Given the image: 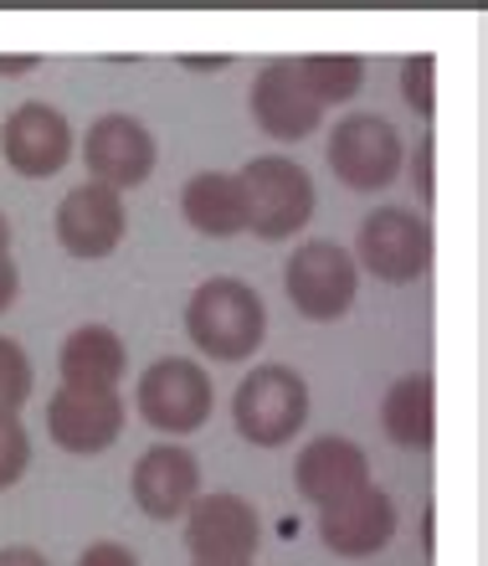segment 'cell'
I'll list each match as a JSON object with an SVG mask.
<instances>
[{
  "label": "cell",
  "instance_id": "cell-1",
  "mask_svg": "<svg viewBox=\"0 0 488 566\" xmlns=\"http://www.w3.org/2000/svg\"><path fill=\"white\" fill-rule=\"evenodd\" d=\"M185 335L211 360H247L267 340V304L242 279H206L185 298Z\"/></svg>",
  "mask_w": 488,
  "mask_h": 566
},
{
  "label": "cell",
  "instance_id": "cell-2",
  "mask_svg": "<svg viewBox=\"0 0 488 566\" xmlns=\"http://www.w3.org/2000/svg\"><path fill=\"white\" fill-rule=\"evenodd\" d=\"M232 422L252 448H283L294 443L298 428L309 422V381L283 366V360H263L257 371L237 381L232 397Z\"/></svg>",
  "mask_w": 488,
  "mask_h": 566
},
{
  "label": "cell",
  "instance_id": "cell-3",
  "mask_svg": "<svg viewBox=\"0 0 488 566\" xmlns=\"http://www.w3.org/2000/svg\"><path fill=\"white\" fill-rule=\"evenodd\" d=\"M247 196V232L263 242L298 238L314 217V180L288 155H257L237 170Z\"/></svg>",
  "mask_w": 488,
  "mask_h": 566
},
{
  "label": "cell",
  "instance_id": "cell-4",
  "mask_svg": "<svg viewBox=\"0 0 488 566\" xmlns=\"http://www.w3.org/2000/svg\"><path fill=\"white\" fill-rule=\"evenodd\" d=\"M211 407H216V387H211L201 360L165 356L155 366H145L139 381H134V412L165 438L201 432L211 422Z\"/></svg>",
  "mask_w": 488,
  "mask_h": 566
},
{
  "label": "cell",
  "instance_id": "cell-5",
  "mask_svg": "<svg viewBox=\"0 0 488 566\" xmlns=\"http://www.w3.org/2000/svg\"><path fill=\"white\" fill-rule=\"evenodd\" d=\"M283 289H288V304H294L304 319L314 325H329V319H340L360 294V269L350 248L329 238H309L298 242L288 263H283Z\"/></svg>",
  "mask_w": 488,
  "mask_h": 566
},
{
  "label": "cell",
  "instance_id": "cell-6",
  "mask_svg": "<svg viewBox=\"0 0 488 566\" xmlns=\"http://www.w3.org/2000/svg\"><path fill=\"white\" fill-rule=\"evenodd\" d=\"M432 253H437V238H432V222L416 217L412 207H375L360 222L356 238V269L375 273L381 283H416L432 269Z\"/></svg>",
  "mask_w": 488,
  "mask_h": 566
},
{
  "label": "cell",
  "instance_id": "cell-7",
  "mask_svg": "<svg viewBox=\"0 0 488 566\" xmlns=\"http://www.w3.org/2000/svg\"><path fill=\"white\" fill-rule=\"evenodd\" d=\"M329 170L344 191H385L391 180L401 176V160H406V145H401L396 124L381 119V114H344L329 135Z\"/></svg>",
  "mask_w": 488,
  "mask_h": 566
},
{
  "label": "cell",
  "instance_id": "cell-8",
  "mask_svg": "<svg viewBox=\"0 0 488 566\" xmlns=\"http://www.w3.org/2000/svg\"><path fill=\"white\" fill-rule=\"evenodd\" d=\"M83 165H88V180L108 186V191H129L139 180H149L155 170V135H149L145 124L134 119V114H98L88 124V135H83Z\"/></svg>",
  "mask_w": 488,
  "mask_h": 566
},
{
  "label": "cell",
  "instance_id": "cell-9",
  "mask_svg": "<svg viewBox=\"0 0 488 566\" xmlns=\"http://www.w3.org/2000/svg\"><path fill=\"white\" fill-rule=\"evenodd\" d=\"M0 155H6L15 176L26 180L57 176L62 165L73 160V124H67L62 108L31 98V104L11 108V119L0 124Z\"/></svg>",
  "mask_w": 488,
  "mask_h": 566
},
{
  "label": "cell",
  "instance_id": "cell-10",
  "mask_svg": "<svg viewBox=\"0 0 488 566\" xmlns=\"http://www.w3.org/2000/svg\"><path fill=\"white\" fill-rule=\"evenodd\" d=\"M52 227H57V242L67 253L93 263V258H108L124 242V232H129V207H124L119 191H108L98 180H83V186H73V191L57 201Z\"/></svg>",
  "mask_w": 488,
  "mask_h": 566
},
{
  "label": "cell",
  "instance_id": "cell-11",
  "mask_svg": "<svg viewBox=\"0 0 488 566\" xmlns=\"http://www.w3.org/2000/svg\"><path fill=\"white\" fill-rule=\"evenodd\" d=\"M180 521L195 562H252L263 541V521L242 494H201Z\"/></svg>",
  "mask_w": 488,
  "mask_h": 566
},
{
  "label": "cell",
  "instance_id": "cell-12",
  "mask_svg": "<svg viewBox=\"0 0 488 566\" xmlns=\"http://www.w3.org/2000/svg\"><path fill=\"white\" fill-rule=\"evenodd\" d=\"M129 407L119 391H73L57 387V397L46 402V432L62 453H104L124 438Z\"/></svg>",
  "mask_w": 488,
  "mask_h": 566
},
{
  "label": "cell",
  "instance_id": "cell-13",
  "mask_svg": "<svg viewBox=\"0 0 488 566\" xmlns=\"http://www.w3.org/2000/svg\"><path fill=\"white\" fill-rule=\"evenodd\" d=\"M252 119L263 129L267 139H278V145H298V139H309L319 124H325V108L309 98V88L298 83V67L294 57H273L263 73L252 77Z\"/></svg>",
  "mask_w": 488,
  "mask_h": 566
},
{
  "label": "cell",
  "instance_id": "cell-14",
  "mask_svg": "<svg viewBox=\"0 0 488 566\" xmlns=\"http://www.w3.org/2000/svg\"><path fill=\"white\" fill-rule=\"evenodd\" d=\"M129 490H134V505L145 510L149 521H180L201 500V463H195L191 448L155 443L134 463Z\"/></svg>",
  "mask_w": 488,
  "mask_h": 566
},
{
  "label": "cell",
  "instance_id": "cell-15",
  "mask_svg": "<svg viewBox=\"0 0 488 566\" xmlns=\"http://www.w3.org/2000/svg\"><path fill=\"white\" fill-rule=\"evenodd\" d=\"M391 536H396V500L385 490H375V484L319 510V541L335 556H344V562L375 556Z\"/></svg>",
  "mask_w": 488,
  "mask_h": 566
},
{
  "label": "cell",
  "instance_id": "cell-16",
  "mask_svg": "<svg viewBox=\"0 0 488 566\" xmlns=\"http://www.w3.org/2000/svg\"><path fill=\"white\" fill-rule=\"evenodd\" d=\"M294 484L298 494L309 500V505H335L344 494H356L370 484V459L365 448L340 438V432H325V438H314V443L298 448L294 459Z\"/></svg>",
  "mask_w": 488,
  "mask_h": 566
},
{
  "label": "cell",
  "instance_id": "cell-17",
  "mask_svg": "<svg viewBox=\"0 0 488 566\" xmlns=\"http://www.w3.org/2000/svg\"><path fill=\"white\" fill-rule=\"evenodd\" d=\"M129 350L108 325H77L57 350V376L73 391H119Z\"/></svg>",
  "mask_w": 488,
  "mask_h": 566
},
{
  "label": "cell",
  "instance_id": "cell-18",
  "mask_svg": "<svg viewBox=\"0 0 488 566\" xmlns=\"http://www.w3.org/2000/svg\"><path fill=\"white\" fill-rule=\"evenodd\" d=\"M180 217L201 238H242L247 232V196L232 170H201L180 191Z\"/></svg>",
  "mask_w": 488,
  "mask_h": 566
},
{
  "label": "cell",
  "instance_id": "cell-19",
  "mask_svg": "<svg viewBox=\"0 0 488 566\" xmlns=\"http://www.w3.org/2000/svg\"><path fill=\"white\" fill-rule=\"evenodd\" d=\"M381 428L396 448L432 453V443H437V381H432V371L401 376L396 387L385 391L381 397Z\"/></svg>",
  "mask_w": 488,
  "mask_h": 566
},
{
  "label": "cell",
  "instance_id": "cell-20",
  "mask_svg": "<svg viewBox=\"0 0 488 566\" xmlns=\"http://www.w3.org/2000/svg\"><path fill=\"white\" fill-rule=\"evenodd\" d=\"M294 67L319 108L350 104L365 83V57H356V52H309V57H294Z\"/></svg>",
  "mask_w": 488,
  "mask_h": 566
},
{
  "label": "cell",
  "instance_id": "cell-21",
  "mask_svg": "<svg viewBox=\"0 0 488 566\" xmlns=\"http://www.w3.org/2000/svg\"><path fill=\"white\" fill-rule=\"evenodd\" d=\"M31 360L26 350L11 340V335H0V418H21V407L31 397Z\"/></svg>",
  "mask_w": 488,
  "mask_h": 566
},
{
  "label": "cell",
  "instance_id": "cell-22",
  "mask_svg": "<svg viewBox=\"0 0 488 566\" xmlns=\"http://www.w3.org/2000/svg\"><path fill=\"white\" fill-rule=\"evenodd\" d=\"M401 98L416 119H432L437 114V57L432 52H412L401 62Z\"/></svg>",
  "mask_w": 488,
  "mask_h": 566
},
{
  "label": "cell",
  "instance_id": "cell-23",
  "mask_svg": "<svg viewBox=\"0 0 488 566\" xmlns=\"http://www.w3.org/2000/svg\"><path fill=\"white\" fill-rule=\"evenodd\" d=\"M26 469H31V432L21 428V418H0V490L21 484Z\"/></svg>",
  "mask_w": 488,
  "mask_h": 566
},
{
  "label": "cell",
  "instance_id": "cell-24",
  "mask_svg": "<svg viewBox=\"0 0 488 566\" xmlns=\"http://www.w3.org/2000/svg\"><path fill=\"white\" fill-rule=\"evenodd\" d=\"M432 165H437V139H422V145L412 149V186H416V196H422V207H432V201H437Z\"/></svg>",
  "mask_w": 488,
  "mask_h": 566
},
{
  "label": "cell",
  "instance_id": "cell-25",
  "mask_svg": "<svg viewBox=\"0 0 488 566\" xmlns=\"http://www.w3.org/2000/svg\"><path fill=\"white\" fill-rule=\"evenodd\" d=\"M77 566H139V556L129 546H119V541H93L88 552L77 556Z\"/></svg>",
  "mask_w": 488,
  "mask_h": 566
},
{
  "label": "cell",
  "instance_id": "cell-26",
  "mask_svg": "<svg viewBox=\"0 0 488 566\" xmlns=\"http://www.w3.org/2000/svg\"><path fill=\"white\" fill-rule=\"evenodd\" d=\"M15 294H21V273H15L11 253H0V314L15 304Z\"/></svg>",
  "mask_w": 488,
  "mask_h": 566
},
{
  "label": "cell",
  "instance_id": "cell-27",
  "mask_svg": "<svg viewBox=\"0 0 488 566\" xmlns=\"http://www.w3.org/2000/svg\"><path fill=\"white\" fill-rule=\"evenodd\" d=\"M0 566H52V562H46L36 546H6V552H0Z\"/></svg>",
  "mask_w": 488,
  "mask_h": 566
},
{
  "label": "cell",
  "instance_id": "cell-28",
  "mask_svg": "<svg viewBox=\"0 0 488 566\" xmlns=\"http://www.w3.org/2000/svg\"><path fill=\"white\" fill-rule=\"evenodd\" d=\"M31 67H42L36 52H21V57H0V77H26Z\"/></svg>",
  "mask_w": 488,
  "mask_h": 566
},
{
  "label": "cell",
  "instance_id": "cell-29",
  "mask_svg": "<svg viewBox=\"0 0 488 566\" xmlns=\"http://www.w3.org/2000/svg\"><path fill=\"white\" fill-rule=\"evenodd\" d=\"M226 62H232V57H185V67H201V73H211V67H216V73H222Z\"/></svg>",
  "mask_w": 488,
  "mask_h": 566
},
{
  "label": "cell",
  "instance_id": "cell-30",
  "mask_svg": "<svg viewBox=\"0 0 488 566\" xmlns=\"http://www.w3.org/2000/svg\"><path fill=\"white\" fill-rule=\"evenodd\" d=\"M0 253H11V217L0 211Z\"/></svg>",
  "mask_w": 488,
  "mask_h": 566
},
{
  "label": "cell",
  "instance_id": "cell-31",
  "mask_svg": "<svg viewBox=\"0 0 488 566\" xmlns=\"http://www.w3.org/2000/svg\"><path fill=\"white\" fill-rule=\"evenodd\" d=\"M195 566H252V562H195Z\"/></svg>",
  "mask_w": 488,
  "mask_h": 566
}]
</instances>
